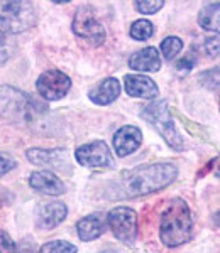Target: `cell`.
Segmentation results:
<instances>
[{
	"label": "cell",
	"mask_w": 220,
	"mask_h": 253,
	"mask_svg": "<svg viewBox=\"0 0 220 253\" xmlns=\"http://www.w3.org/2000/svg\"><path fill=\"white\" fill-rule=\"evenodd\" d=\"M120 93V83L115 78H107L100 81L97 86L90 89V100L97 105H109L117 100Z\"/></svg>",
	"instance_id": "cell-14"
},
{
	"label": "cell",
	"mask_w": 220,
	"mask_h": 253,
	"mask_svg": "<svg viewBox=\"0 0 220 253\" xmlns=\"http://www.w3.org/2000/svg\"><path fill=\"white\" fill-rule=\"evenodd\" d=\"M129 66L134 71L141 73H154L161 68V59L156 47H144L141 51L134 52L129 59Z\"/></svg>",
	"instance_id": "cell-13"
},
{
	"label": "cell",
	"mask_w": 220,
	"mask_h": 253,
	"mask_svg": "<svg viewBox=\"0 0 220 253\" xmlns=\"http://www.w3.org/2000/svg\"><path fill=\"white\" fill-rule=\"evenodd\" d=\"M15 167V161L10 157H7V154H2V174H7Z\"/></svg>",
	"instance_id": "cell-26"
},
{
	"label": "cell",
	"mask_w": 220,
	"mask_h": 253,
	"mask_svg": "<svg viewBox=\"0 0 220 253\" xmlns=\"http://www.w3.org/2000/svg\"><path fill=\"white\" fill-rule=\"evenodd\" d=\"M75 157L78 161V164L85 167H107L112 164L109 147L102 140H95L78 147L75 152Z\"/></svg>",
	"instance_id": "cell-8"
},
{
	"label": "cell",
	"mask_w": 220,
	"mask_h": 253,
	"mask_svg": "<svg viewBox=\"0 0 220 253\" xmlns=\"http://www.w3.org/2000/svg\"><path fill=\"white\" fill-rule=\"evenodd\" d=\"M68 214L66 205L59 201L53 203H43L38 208V224L43 230H51V228L58 226L59 223L64 221Z\"/></svg>",
	"instance_id": "cell-10"
},
{
	"label": "cell",
	"mask_w": 220,
	"mask_h": 253,
	"mask_svg": "<svg viewBox=\"0 0 220 253\" xmlns=\"http://www.w3.org/2000/svg\"><path fill=\"white\" fill-rule=\"evenodd\" d=\"M71 86V81L64 73L58 71V69H50V71H44L36 81V88L38 93L43 98L50 101L59 100L68 93V89Z\"/></svg>",
	"instance_id": "cell-7"
},
{
	"label": "cell",
	"mask_w": 220,
	"mask_h": 253,
	"mask_svg": "<svg viewBox=\"0 0 220 253\" xmlns=\"http://www.w3.org/2000/svg\"><path fill=\"white\" fill-rule=\"evenodd\" d=\"M183 49V42L180 38H174V36H171V38H166L165 41L161 42V52L166 56L168 59H173L174 56L178 54Z\"/></svg>",
	"instance_id": "cell-19"
},
{
	"label": "cell",
	"mask_w": 220,
	"mask_h": 253,
	"mask_svg": "<svg viewBox=\"0 0 220 253\" xmlns=\"http://www.w3.org/2000/svg\"><path fill=\"white\" fill-rule=\"evenodd\" d=\"M125 91L129 96L136 98H156L160 95L156 83L144 75H127L124 80Z\"/></svg>",
	"instance_id": "cell-11"
},
{
	"label": "cell",
	"mask_w": 220,
	"mask_h": 253,
	"mask_svg": "<svg viewBox=\"0 0 220 253\" xmlns=\"http://www.w3.org/2000/svg\"><path fill=\"white\" fill-rule=\"evenodd\" d=\"M205 52L210 58H220V34L205 39Z\"/></svg>",
	"instance_id": "cell-22"
},
{
	"label": "cell",
	"mask_w": 220,
	"mask_h": 253,
	"mask_svg": "<svg viewBox=\"0 0 220 253\" xmlns=\"http://www.w3.org/2000/svg\"><path fill=\"white\" fill-rule=\"evenodd\" d=\"M142 118H146V120L165 137V140L168 142L174 150L183 149V138L180 137L176 126L173 124L168 103H166L165 100H158V101H154V103H151L149 107H146L144 112H142Z\"/></svg>",
	"instance_id": "cell-3"
},
{
	"label": "cell",
	"mask_w": 220,
	"mask_h": 253,
	"mask_svg": "<svg viewBox=\"0 0 220 253\" xmlns=\"http://www.w3.org/2000/svg\"><path fill=\"white\" fill-rule=\"evenodd\" d=\"M142 144V133L137 126L125 125L113 135V149L119 157H125L136 152Z\"/></svg>",
	"instance_id": "cell-9"
},
{
	"label": "cell",
	"mask_w": 220,
	"mask_h": 253,
	"mask_svg": "<svg viewBox=\"0 0 220 253\" xmlns=\"http://www.w3.org/2000/svg\"><path fill=\"white\" fill-rule=\"evenodd\" d=\"M73 31L78 38L88 41V42L99 46L105 41V29L104 26L97 20L90 7H80L73 20Z\"/></svg>",
	"instance_id": "cell-6"
},
{
	"label": "cell",
	"mask_w": 220,
	"mask_h": 253,
	"mask_svg": "<svg viewBox=\"0 0 220 253\" xmlns=\"http://www.w3.org/2000/svg\"><path fill=\"white\" fill-rule=\"evenodd\" d=\"M15 245L12 242V238L7 235L5 230H2V253H14Z\"/></svg>",
	"instance_id": "cell-24"
},
{
	"label": "cell",
	"mask_w": 220,
	"mask_h": 253,
	"mask_svg": "<svg viewBox=\"0 0 220 253\" xmlns=\"http://www.w3.org/2000/svg\"><path fill=\"white\" fill-rule=\"evenodd\" d=\"M27 159L38 166H58V152L56 150H43V149H31L27 150Z\"/></svg>",
	"instance_id": "cell-17"
},
{
	"label": "cell",
	"mask_w": 220,
	"mask_h": 253,
	"mask_svg": "<svg viewBox=\"0 0 220 253\" xmlns=\"http://www.w3.org/2000/svg\"><path fill=\"white\" fill-rule=\"evenodd\" d=\"M102 253H115V252H112V250H105V252H102Z\"/></svg>",
	"instance_id": "cell-28"
},
{
	"label": "cell",
	"mask_w": 220,
	"mask_h": 253,
	"mask_svg": "<svg viewBox=\"0 0 220 253\" xmlns=\"http://www.w3.org/2000/svg\"><path fill=\"white\" fill-rule=\"evenodd\" d=\"M193 64H195V59L191 58V56H185L181 61H178V64H176V68L180 69V71H185V73H188L191 68H193Z\"/></svg>",
	"instance_id": "cell-25"
},
{
	"label": "cell",
	"mask_w": 220,
	"mask_h": 253,
	"mask_svg": "<svg viewBox=\"0 0 220 253\" xmlns=\"http://www.w3.org/2000/svg\"><path fill=\"white\" fill-rule=\"evenodd\" d=\"M198 24L205 31L220 34V3H210L203 7L198 14Z\"/></svg>",
	"instance_id": "cell-16"
},
{
	"label": "cell",
	"mask_w": 220,
	"mask_h": 253,
	"mask_svg": "<svg viewBox=\"0 0 220 253\" xmlns=\"http://www.w3.org/2000/svg\"><path fill=\"white\" fill-rule=\"evenodd\" d=\"M200 83L203 84L205 88L209 89H215L220 86V68H214V69H209V71L202 73L198 76Z\"/></svg>",
	"instance_id": "cell-21"
},
{
	"label": "cell",
	"mask_w": 220,
	"mask_h": 253,
	"mask_svg": "<svg viewBox=\"0 0 220 253\" xmlns=\"http://www.w3.org/2000/svg\"><path fill=\"white\" fill-rule=\"evenodd\" d=\"M154 27L149 20L146 19H139L130 26V38L137 39V41H146L153 36Z\"/></svg>",
	"instance_id": "cell-18"
},
{
	"label": "cell",
	"mask_w": 220,
	"mask_h": 253,
	"mask_svg": "<svg viewBox=\"0 0 220 253\" xmlns=\"http://www.w3.org/2000/svg\"><path fill=\"white\" fill-rule=\"evenodd\" d=\"M29 184L32 189L39 191L43 194L50 196H59L64 193V184L61 182L58 175H55L50 170H39L34 172L29 179Z\"/></svg>",
	"instance_id": "cell-12"
},
{
	"label": "cell",
	"mask_w": 220,
	"mask_h": 253,
	"mask_svg": "<svg viewBox=\"0 0 220 253\" xmlns=\"http://www.w3.org/2000/svg\"><path fill=\"white\" fill-rule=\"evenodd\" d=\"M165 5V2H160V0H148V2H136V9L141 12V14H154V12H158L161 9V7Z\"/></svg>",
	"instance_id": "cell-23"
},
{
	"label": "cell",
	"mask_w": 220,
	"mask_h": 253,
	"mask_svg": "<svg viewBox=\"0 0 220 253\" xmlns=\"http://www.w3.org/2000/svg\"><path fill=\"white\" fill-rule=\"evenodd\" d=\"M214 221H215V223H217V224H219V226H220V211H219V213H217V214H215V216H214Z\"/></svg>",
	"instance_id": "cell-27"
},
{
	"label": "cell",
	"mask_w": 220,
	"mask_h": 253,
	"mask_svg": "<svg viewBox=\"0 0 220 253\" xmlns=\"http://www.w3.org/2000/svg\"><path fill=\"white\" fill-rule=\"evenodd\" d=\"M36 24V10L29 2L2 3V32L17 34Z\"/></svg>",
	"instance_id": "cell-4"
},
{
	"label": "cell",
	"mask_w": 220,
	"mask_h": 253,
	"mask_svg": "<svg viewBox=\"0 0 220 253\" xmlns=\"http://www.w3.org/2000/svg\"><path fill=\"white\" fill-rule=\"evenodd\" d=\"M176 174V166L168 164V162L137 167L130 174L125 175L124 181H122V194L125 198H136V196L156 193V191H161L166 186H169L174 181Z\"/></svg>",
	"instance_id": "cell-1"
},
{
	"label": "cell",
	"mask_w": 220,
	"mask_h": 253,
	"mask_svg": "<svg viewBox=\"0 0 220 253\" xmlns=\"http://www.w3.org/2000/svg\"><path fill=\"white\" fill-rule=\"evenodd\" d=\"M191 228L193 221L186 203L183 199H173L161 214V242L166 247H180L191 238Z\"/></svg>",
	"instance_id": "cell-2"
},
{
	"label": "cell",
	"mask_w": 220,
	"mask_h": 253,
	"mask_svg": "<svg viewBox=\"0 0 220 253\" xmlns=\"http://www.w3.org/2000/svg\"><path fill=\"white\" fill-rule=\"evenodd\" d=\"M76 231L83 242H90V240L99 238L105 231V221L100 216H87L76 223Z\"/></svg>",
	"instance_id": "cell-15"
},
{
	"label": "cell",
	"mask_w": 220,
	"mask_h": 253,
	"mask_svg": "<svg viewBox=\"0 0 220 253\" xmlns=\"http://www.w3.org/2000/svg\"><path fill=\"white\" fill-rule=\"evenodd\" d=\"M41 253H76V247L68 242H50L46 245H43Z\"/></svg>",
	"instance_id": "cell-20"
},
{
	"label": "cell",
	"mask_w": 220,
	"mask_h": 253,
	"mask_svg": "<svg viewBox=\"0 0 220 253\" xmlns=\"http://www.w3.org/2000/svg\"><path fill=\"white\" fill-rule=\"evenodd\" d=\"M107 223L117 240L125 245H134L137 235V214L125 206L113 208L107 214Z\"/></svg>",
	"instance_id": "cell-5"
}]
</instances>
